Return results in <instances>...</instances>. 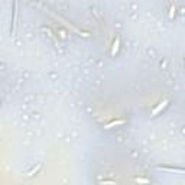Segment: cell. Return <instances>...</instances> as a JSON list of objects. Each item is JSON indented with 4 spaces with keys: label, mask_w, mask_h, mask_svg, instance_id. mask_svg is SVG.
Here are the masks:
<instances>
[{
    "label": "cell",
    "mask_w": 185,
    "mask_h": 185,
    "mask_svg": "<svg viewBox=\"0 0 185 185\" xmlns=\"http://www.w3.org/2000/svg\"><path fill=\"white\" fill-rule=\"evenodd\" d=\"M122 124H124V120H113V122H110V123H107V124H104V129H111V127L122 126Z\"/></svg>",
    "instance_id": "3957f363"
},
{
    "label": "cell",
    "mask_w": 185,
    "mask_h": 185,
    "mask_svg": "<svg viewBox=\"0 0 185 185\" xmlns=\"http://www.w3.org/2000/svg\"><path fill=\"white\" fill-rule=\"evenodd\" d=\"M39 169H41V165H38V166H36V168H35V169H33V171H31V172H28V177H32L33 173H36V172H38V171H39Z\"/></svg>",
    "instance_id": "52a82bcc"
},
{
    "label": "cell",
    "mask_w": 185,
    "mask_h": 185,
    "mask_svg": "<svg viewBox=\"0 0 185 185\" xmlns=\"http://www.w3.org/2000/svg\"><path fill=\"white\" fill-rule=\"evenodd\" d=\"M119 46H120V38L116 36V39H114V43H113V48H111V56H116L119 51Z\"/></svg>",
    "instance_id": "277c9868"
},
{
    "label": "cell",
    "mask_w": 185,
    "mask_h": 185,
    "mask_svg": "<svg viewBox=\"0 0 185 185\" xmlns=\"http://www.w3.org/2000/svg\"><path fill=\"white\" fill-rule=\"evenodd\" d=\"M159 169L169 171V172H182V173H185V171H184V169H178V168H168V166H159Z\"/></svg>",
    "instance_id": "5b68a950"
},
{
    "label": "cell",
    "mask_w": 185,
    "mask_h": 185,
    "mask_svg": "<svg viewBox=\"0 0 185 185\" xmlns=\"http://www.w3.org/2000/svg\"><path fill=\"white\" fill-rule=\"evenodd\" d=\"M168 103H169L168 100H163V101H161V103H159V104H158V106L155 107L153 110H152V116H158V114L161 113V111L163 110V109H165L166 106H168Z\"/></svg>",
    "instance_id": "7a4b0ae2"
},
{
    "label": "cell",
    "mask_w": 185,
    "mask_h": 185,
    "mask_svg": "<svg viewBox=\"0 0 185 185\" xmlns=\"http://www.w3.org/2000/svg\"><path fill=\"white\" fill-rule=\"evenodd\" d=\"M100 184H114V181H100Z\"/></svg>",
    "instance_id": "ba28073f"
},
{
    "label": "cell",
    "mask_w": 185,
    "mask_h": 185,
    "mask_svg": "<svg viewBox=\"0 0 185 185\" xmlns=\"http://www.w3.org/2000/svg\"><path fill=\"white\" fill-rule=\"evenodd\" d=\"M16 19H17V2H13V20H12V28H10V32L15 33L16 29Z\"/></svg>",
    "instance_id": "6da1fadb"
},
{
    "label": "cell",
    "mask_w": 185,
    "mask_h": 185,
    "mask_svg": "<svg viewBox=\"0 0 185 185\" xmlns=\"http://www.w3.org/2000/svg\"><path fill=\"white\" fill-rule=\"evenodd\" d=\"M173 15H175V7H172V9H171V17H173Z\"/></svg>",
    "instance_id": "9c48e42d"
},
{
    "label": "cell",
    "mask_w": 185,
    "mask_h": 185,
    "mask_svg": "<svg viewBox=\"0 0 185 185\" xmlns=\"http://www.w3.org/2000/svg\"><path fill=\"white\" fill-rule=\"evenodd\" d=\"M136 182H140V184H149V179H145V178H136Z\"/></svg>",
    "instance_id": "8992f818"
}]
</instances>
